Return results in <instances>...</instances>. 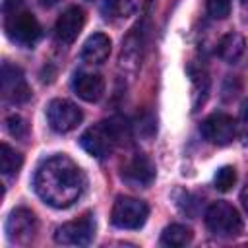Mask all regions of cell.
I'll return each mask as SVG.
<instances>
[{
	"instance_id": "4fadbf2b",
	"label": "cell",
	"mask_w": 248,
	"mask_h": 248,
	"mask_svg": "<svg viewBox=\"0 0 248 248\" xmlns=\"http://www.w3.org/2000/svg\"><path fill=\"white\" fill-rule=\"evenodd\" d=\"M72 89L79 99L87 103H97L105 95V79L101 74L95 72H78L72 79Z\"/></svg>"
},
{
	"instance_id": "2e32d148",
	"label": "cell",
	"mask_w": 248,
	"mask_h": 248,
	"mask_svg": "<svg viewBox=\"0 0 248 248\" xmlns=\"http://www.w3.org/2000/svg\"><path fill=\"white\" fill-rule=\"evenodd\" d=\"M188 74L192 79V110H198L209 93V74L203 66H190Z\"/></svg>"
},
{
	"instance_id": "3957f363",
	"label": "cell",
	"mask_w": 248,
	"mask_h": 248,
	"mask_svg": "<svg viewBox=\"0 0 248 248\" xmlns=\"http://www.w3.org/2000/svg\"><path fill=\"white\" fill-rule=\"evenodd\" d=\"M4 31L8 39L23 48H33L41 35V23L25 8V0H4Z\"/></svg>"
},
{
	"instance_id": "7402d4cb",
	"label": "cell",
	"mask_w": 248,
	"mask_h": 248,
	"mask_svg": "<svg viewBox=\"0 0 248 248\" xmlns=\"http://www.w3.org/2000/svg\"><path fill=\"white\" fill-rule=\"evenodd\" d=\"M205 8L213 19H225L231 14V0H205Z\"/></svg>"
},
{
	"instance_id": "8fae6325",
	"label": "cell",
	"mask_w": 248,
	"mask_h": 248,
	"mask_svg": "<svg viewBox=\"0 0 248 248\" xmlns=\"http://www.w3.org/2000/svg\"><path fill=\"white\" fill-rule=\"evenodd\" d=\"M120 178L132 188H147L155 180V165L143 153H134L120 167Z\"/></svg>"
},
{
	"instance_id": "6da1fadb",
	"label": "cell",
	"mask_w": 248,
	"mask_h": 248,
	"mask_svg": "<svg viewBox=\"0 0 248 248\" xmlns=\"http://www.w3.org/2000/svg\"><path fill=\"white\" fill-rule=\"evenodd\" d=\"M33 188L46 205L66 209L81 198L85 190V174L70 157L52 155L37 167Z\"/></svg>"
},
{
	"instance_id": "ac0fdd59",
	"label": "cell",
	"mask_w": 248,
	"mask_h": 248,
	"mask_svg": "<svg viewBox=\"0 0 248 248\" xmlns=\"http://www.w3.org/2000/svg\"><path fill=\"white\" fill-rule=\"evenodd\" d=\"M21 165H23V155L17 153L8 143H2L0 145V170H2V174H6V176L17 174Z\"/></svg>"
},
{
	"instance_id": "4316f807",
	"label": "cell",
	"mask_w": 248,
	"mask_h": 248,
	"mask_svg": "<svg viewBox=\"0 0 248 248\" xmlns=\"http://www.w3.org/2000/svg\"><path fill=\"white\" fill-rule=\"evenodd\" d=\"M240 4H242V8H248V0H240Z\"/></svg>"
},
{
	"instance_id": "e0dca14e",
	"label": "cell",
	"mask_w": 248,
	"mask_h": 248,
	"mask_svg": "<svg viewBox=\"0 0 248 248\" xmlns=\"http://www.w3.org/2000/svg\"><path fill=\"white\" fill-rule=\"evenodd\" d=\"M192 238H194L192 229L186 227V225H180V223H172V225L165 227L163 232H161V244L169 246V248L186 246V244L192 242Z\"/></svg>"
},
{
	"instance_id": "9c48e42d",
	"label": "cell",
	"mask_w": 248,
	"mask_h": 248,
	"mask_svg": "<svg viewBox=\"0 0 248 248\" xmlns=\"http://www.w3.org/2000/svg\"><path fill=\"white\" fill-rule=\"evenodd\" d=\"M39 229L37 217L27 207H16L6 219V236L14 244H27L35 238Z\"/></svg>"
},
{
	"instance_id": "5bb4252c",
	"label": "cell",
	"mask_w": 248,
	"mask_h": 248,
	"mask_svg": "<svg viewBox=\"0 0 248 248\" xmlns=\"http://www.w3.org/2000/svg\"><path fill=\"white\" fill-rule=\"evenodd\" d=\"M112 43L105 33H93L81 46V60L87 64H103L110 56Z\"/></svg>"
},
{
	"instance_id": "ba28073f",
	"label": "cell",
	"mask_w": 248,
	"mask_h": 248,
	"mask_svg": "<svg viewBox=\"0 0 248 248\" xmlns=\"http://www.w3.org/2000/svg\"><path fill=\"white\" fill-rule=\"evenodd\" d=\"M0 93H2V99L12 105H23L31 99V87L27 85L25 76L17 66H12L8 62L2 64Z\"/></svg>"
},
{
	"instance_id": "484cf974",
	"label": "cell",
	"mask_w": 248,
	"mask_h": 248,
	"mask_svg": "<svg viewBox=\"0 0 248 248\" xmlns=\"http://www.w3.org/2000/svg\"><path fill=\"white\" fill-rule=\"evenodd\" d=\"M56 2H58V0H41V4H43V6H54Z\"/></svg>"
},
{
	"instance_id": "277c9868",
	"label": "cell",
	"mask_w": 248,
	"mask_h": 248,
	"mask_svg": "<svg viewBox=\"0 0 248 248\" xmlns=\"http://www.w3.org/2000/svg\"><path fill=\"white\" fill-rule=\"evenodd\" d=\"M205 227L213 236L232 238L242 232V217L229 202H213L205 209Z\"/></svg>"
},
{
	"instance_id": "9a60e30c",
	"label": "cell",
	"mask_w": 248,
	"mask_h": 248,
	"mask_svg": "<svg viewBox=\"0 0 248 248\" xmlns=\"http://www.w3.org/2000/svg\"><path fill=\"white\" fill-rule=\"evenodd\" d=\"M246 50V41L240 33H227L225 37H221L219 45H217V54L221 60H225L227 64H234L240 60V56Z\"/></svg>"
},
{
	"instance_id": "603a6c76",
	"label": "cell",
	"mask_w": 248,
	"mask_h": 248,
	"mask_svg": "<svg viewBox=\"0 0 248 248\" xmlns=\"http://www.w3.org/2000/svg\"><path fill=\"white\" fill-rule=\"evenodd\" d=\"M176 205H178L180 211L186 213V215H196V213H198V207H200L198 198L192 196L190 192H178V196H176Z\"/></svg>"
},
{
	"instance_id": "ffe728a7",
	"label": "cell",
	"mask_w": 248,
	"mask_h": 248,
	"mask_svg": "<svg viewBox=\"0 0 248 248\" xmlns=\"http://www.w3.org/2000/svg\"><path fill=\"white\" fill-rule=\"evenodd\" d=\"M132 10V0H105L103 2V14L107 17H118L126 16Z\"/></svg>"
},
{
	"instance_id": "7c38bea8",
	"label": "cell",
	"mask_w": 248,
	"mask_h": 248,
	"mask_svg": "<svg viewBox=\"0 0 248 248\" xmlns=\"http://www.w3.org/2000/svg\"><path fill=\"white\" fill-rule=\"evenodd\" d=\"M85 25V12L79 6H70L68 10L62 12V16L56 19L54 25V35L60 43L64 45H72L78 35L81 33Z\"/></svg>"
},
{
	"instance_id": "30bf717a",
	"label": "cell",
	"mask_w": 248,
	"mask_h": 248,
	"mask_svg": "<svg viewBox=\"0 0 248 248\" xmlns=\"http://www.w3.org/2000/svg\"><path fill=\"white\" fill-rule=\"evenodd\" d=\"M200 132L209 143L217 147H225L236 136V120L225 112H213L202 122Z\"/></svg>"
},
{
	"instance_id": "44dd1931",
	"label": "cell",
	"mask_w": 248,
	"mask_h": 248,
	"mask_svg": "<svg viewBox=\"0 0 248 248\" xmlns=\"http://www.w3.org/2000/svg\"><path fill=\"white\" fill-rule=\"evenodd\" d=\"M6 130L16 140H25L27 134H29V126H27V122L19 114H12V116L6 118Z\"/></svg>"
},
{
	"instance_id": "d4e9b609",
	"label": "cell",
	"mask_w": 248,
	"mask_h": 248,
	"mask_svg": "<svg viewBox=\"0 0 248 248\" xmlns=\"http://www.w3.org/2000/svg\"><path fill=\"white\" fill-rule=\"evenodd\" d=\"M240 202H242V207H244V211L248 213V184L242 188V192H240Z\"/></svg>"
},
{
	"instance_id": "7a4b0ae2",
	"label": "cell",
	"mask_w": 248,
	"mask_h": 248,
	"mask_svg": "<svg viewBox=\"0 0 248 248\" xmlns=\"http://www.w3.org/2000/svg\"><path fill=\"white\" fill-rule=\"evenodd\" d=\"M132 140V126L122 116H110L91 128H87L81 138L79 145L95 159H107L114 147L128 145Z\"/></svg>"
},
{
	"instance_id": "5b68a950",
	"label": "cell",
	"mask_w": 248,
	"mask_h": 248,
	"mask_svg": "<svg viewBox=\"0 0 248 248\" xmlns=\"http://www.w3.org/2000/svg\"><path fill=\"white\" fill-rule=\"evenodd\" d=\"M149 217V205L132 196H118L112 203L110 221L118 229H140Z\"/></svg>"
},
{
	"instance_id": "52a82bcc",
	"label": "cell",
	"mask_w": 248,
	"mask_h": 248,
	"mask_svg": "<svg viewBox=\"0 0 248 248\" xmlns=\"http://www.w3.org/2000/svg\"><path fill=\"white\" fill-rule=\"evenodd\" d=\"M46 120L54 132L68 134L81 124L83 112L79 110L76 103L68 99H52L46 107Z\"/></svg>"
},
{
	"instance_id": "8992f818",
	"label": "cell",
	"mask_w": 248,
	"mask_h": 248,
	"mask_svg": "<svg viewBox=\"0 0 248 248\" xmlns=\"http://www.w3.org/2000/svg\"><path fill=\"white\" fill-rule=\"evenodd\" d=\"M95 227L93 213H83L81 217L56 227L54 240L62 246H87L95 238Z\"/></svg>"
},
{
	"instance_id": "d6986e66",
	"label": "cell",
	"mask_w": 248,
	"mask_h": 248,
	"mask_svg": "<svg viewBox=\"0 0 248 248\" xmlns=\"http://www.w3.org/2000/svg\"><path fill=\"white\" fill-rule=\"evenodd\" d=\"M213 184H215V188H217L219 192H229V190L236 184V170H234V167H231V165L221 167V169L215 172Z\"/></svg>"
},
{
	"instance_id": "cb8c5ba5",
	"label": "cell",
	"mask_w": 248,
	"mask_h": 248,
	"mask_svg": "<svg viewBox=\"0 0 248 248\" xmlns=\"http://www.w3.org/2000/svg\"><path fill=\"white\" fill-rule=\"evenodd\" d=\"M236 134L242 141V145H248V99L240 105V114L236 122Z\"/></svg>"
}]
</instances>
